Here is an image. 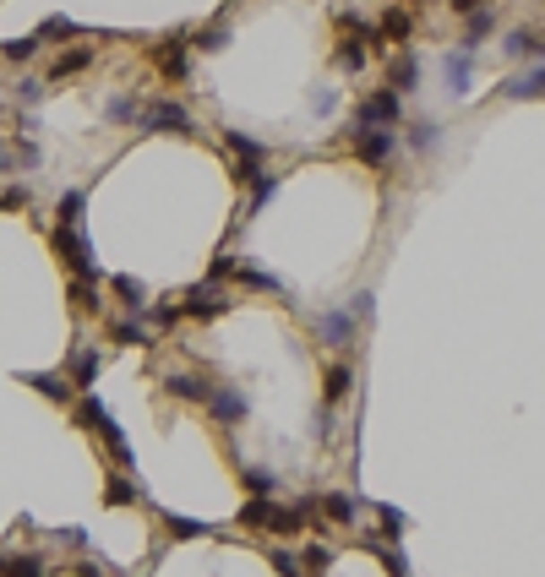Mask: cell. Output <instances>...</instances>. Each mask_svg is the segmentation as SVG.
Masks as SVG:
<instances>
[{
	"label": "cell",
	"instance_id": "836d02e7",
	"mask_svg": "<svg viewBox=\"0 0 545 577\" xmlns=\"http://www.w3.org/2000/svg\"><path fill=\"white\" fill-rule=\"evenodd\" d=\"M131 115H136V99H115L109 104V120H131Z\"/></svg>",
	"mask_w": 545,
	"mask_h": 577
},
{
	"label": "cell",
	"instance_id": "d590c367",
	"mask_svg": "<svg viewBox=\"0 0 545 577\" xmlns=\"http://www.w3.org/2000/svg\"><path fill=\"white\" fill-rule=\"evenodd\" d=\"M311 109H316V115H327V109H338V93H333V88H327V93H316V99H311Z\"/></svg>",
	"mask_w": 545,
	"mask_h": 577
},
{
	"label": "cell",
	"instance_id": "e0dca14e",
	"mask_svg": "<svg viewBox=\"0 0 545 577\" xmlns=\"http://www.w3.org/2000/svg\"><path fill=\"white\" fill-rule=\"evenodd\" d=\"M491 28H497V12H486V6H480V12H469V33H463V49H480V39H486Z\"/></svg>",
	"mask_w": 545,
	"mask_h": 577
},
{
	"label": "cell",
	"instance_id": "cb8c5ba5",
	"mask_svg": "<svg viewBox=\"0 0 545 577\" xmlns=\"http://www.w3.org/2000/svg\"><path fill=\"white\" fill-rule=\"evenodd\" d=\"M82 65H93V49H72V55H60V60H55V77H72V71H82Z\"/></svg>",
	"mask_w": 545,
	"mask_h": 577
},
{
	"label": "cell",
	"instance_id": "4316f807",
	"mask_svg": "<svg viewBox=\"0 0 545 577\" xmlns=\"http://www.w3.org/2000/svg\"><path fill=\"white\" fill-rule=\"evenodd\" d=\"M267 561L279 566V577H306V572H300V555H295V550H267Z\"/></svg>",
	"mask_w": 545,
	"mask_h": 577
},
{
	"label": "cell",
	"instance_id": "484cf974",
	"mask_svg": "<svg viewBox=\"0 0 545 577\" xmlns=\"http://www.w3.org/2000/svg\"><path fill=\"white\" fill-rule=\"evenodd\" d=\"M33 387H44V398H55V403H65L72 398V382H60V376H28Z\"/></svg>",
	"mask_w": 545,
	"mask_h": 577
},
{
	"label": "cell",
	"instance_id": "7a4b0ae2",
	"mask_svg": "<svg viewBox=\"0 0 545 577\" xmlns=\"http://www.w3.org/2000/svg\"><path fill=\"white\" fill-rule=\"evenodd\" d=\"M143 125H148V131H175V136H191V131H196L191 115H186L180 104H169V99H148V104H143Z\"/></svg>",
	"mask_w": 545,
	"mask_h": 577
},
{
	"label": "cell",
	"instance_id": "d6a6232c",
	"mask_svg": "<svg viewBox=\"0 0 545 577\" xmlns=\"http://www.w3.org/2000/svg\"><path fill=\"white\" fill-rule=\"evenodd\" d=\"M6 55H12V60H33V55H39V39H12Z\"/></svg>",
	"mask_w": 545,
	"mask_h": 577
},
{
	"label": "cell",
	"instance_id": "4fadbf2b",
	"mask_svg": "<svg viewBox=\"0 0 545 577\" xmlns=\"http://www.w3.org/2000/svg\"><path fill=\"white\" fill-rule=\"evenodd\" d=\"M316 332H322V343H333V349H338V343H350V338H355V316L327 311V316L316 322Z\"/></svg>",
	"mask_w": 545,
	"mask_h": 577
},
{
	"label": "cell",
	"instance_id": "f1b7e54d",
	"mask_svg": "<svg viewBox=\"0 0 545 577\" xmlns=\"http://www.w3.org/2000/svg\"><path fill=\"white\" fill-rule=\"evenodd\" d=\"M12 577H49V566L39 555H22V561H12Z\"/></svg>",
	"mask_w": 545,
	"mask_h": 577
},
{
	"label": "cell",
	"instance_id": "ba28073f",
	"mask_svg": "<svg viewBox=\"0 0 545 577\" xmlns=\"http://www.w3.org/2000/svg\"><path fill=\"white\" fill-rule=\"evenodd\" d=\"M502 55H507V60H545V39L529 33V28H513V33L502 39Z\"/></svg>",
	"mask_w": 545,
	"mask_h": 577
},
{
	"label": "cell",
	"instance_id": "1f68e13d",
	"mask_svg": "<svg viewBox=\"0 0 545 577\" xmlns=\"http://www.w3.org/2000/svg\"><path fill=\"white\" fill-rule=\"evenodd\" d=\"M376 512H382V534L398 539V534H403V512H398V507H376Z\"/></svg>",
	"mask_w": 545,
	"mask_h": 577
},
{
	"label": "cell",
	"instance_id": "5bb4252c",
	"mask_svg": "<svg viewBox=\"0 0 545 577\" xmlns=\"http://www.w3.org/2000/svg\"><path fill=\"white\" fill-rule=\"evenodd\" d=\"M224 44H229V22H224V17H219V22H208V28H196V33H191V49H202V55H219Z\"/></svg>",
	"mask_w": 545,
	"mask_h": 577
},
{
	"label": "cell",
	"instance_id": "e575fe53",
	"mask_svg": "<svg viewBox=\"0 0 545 577\" xmlns=\"http://www.w3.org/2000/svg\"><path fill=\"white\" fill-rule=\"evenodd\" d=\"M55 33H77V28H72V22H65V17H49V22H44V33H39V39H55Z\"/></svg>",
	"mask_w": 545,
	"mask_h": 577
},
{
	"label": "cell",
	"instance_id": "2e32d148",
	"mask_svg": "<svg viewBox=\"0 0 545 577\" xmlns=\"http://www.w3.org/2000/svg\"><path fill=\"white\" fill-rule=\"evenodd\" d=\"M164 387H169V392H175L180 403H208V392H213V387L202 382V376H169Z\"/></svg>",
	"mask_w": 545,
	"mask_h": 577
},
{
	"label": "cell",
	"instance_id": "d4e9b609",
	"mask_svg": "<svg viewBox=\"0 0 545 577\" xmlns=\"http://www.w3.org/2000/svg\"><path fill=\"white\" fill-rule=\"evenodd\" d=\"M109 288L131 300V311H148V306H143V283H136V278H109Z\"/></svg>",
	"mask_w": 545,
	"mask_h": 577
},
{
	"label": "cell",
	"instance_id": "7c38bea8",
	"mask_svg": "<svg viewBox=\"0 0 545 577\" xmlns=\"http://www.w3.org/2000/svg\"><path fill=\"white\" fill-rule=\"evenodd\" d=\"M415 82H420V60L403 49V55H398L393 65H387V88H393V93H409Z\"/></svg>",
	"mask_w": 545,
	"mask_h": 577
},
{
	"label": "cell",
	"instance_id": "4dcf8cb0",
	"mask_svg": "<svg viewBox=\"0 0 545 577\" xmlns=\"http://www.w3.org/2000/svg\"><path fill=\"white\" fill-rule=\"evenodd\" d=\"M99 419H104V403L88 392V398H82V409H77V425H99Z\"/></svg>",
	"mask_w": 545,
	"mask_h": 577
},
{
	"label": "cell",
	"instance_id": "52a82bcc",
	"mask_svg": "<svg viewBox=\"0 0 545 577\" xmlns=\"http://www.w3.org/2000/svg\"><path fill=\"white\" fill-rule=\"evenodd\" d=\"M442 77H447V93H453V99H463V93H469V77H474V49L447 55V60H442Z\"/></svg>",
	"mask_w": 545,
	"mask_h": 577
},
{
	"label": "cell",
	"instance_id": "8d00e7d4",
	"mask_svg": "<svg viewBox=\"0 0 545 577\" xmlns=\"http://www.w3.org/2000/svg\"><path fill=\"white\" fill-rule=\"evenodd\" d=\"M350 316H355V322H366V316H371V295H355V306H350Z\"/></svg>",
	"mask_w": 545,
	"mask_h": 577
},
{
	"label": "cell",
	"instance_id": "277c9868",
	"mask_svg": "<svg viewBox=\"0 0 545 577\" xmlns=\"http://www.w3.org/2000/svg\"><path fill=\"white\" fill-rule=\"evenodd\" d=\"M208 414H213L219 425H240V419L251 414V403H246V392H235V387H213V392H208Z\"/></svg>",
	"mask_w": 545,
	"mask_h": 577
},
{
	"label": "cell",
	"instance_id": "44dd1931",
	"mask_svg": "<svg viewBox=\"0 0 545 577\" xmlns=\"http://www.w3.org/2000/svg\"><path fill=\"white\" fill-rule=\"evenodd\" d=\"M333 561H338V550H333V545H311V550L300 555V572H316V577H322Z\"/></svg>",
	"mask_w": 545,
	"mask_h": 577
},
{
	"label": "cell",
	"instance_id": "9c48e42d",
	"mask_svg": "<svg viewBox=\"0 0 545 577\" xmlns=\"http://www.w3.org/2000/svg\"><path fill=\"white\" fill-rule=\"evenodd\" d=\"M186 55H191V44L186 39H164V44H153V60H159V71L164 77H186Z\"/></svg>",
	"mask_w": 545,
	"mask_h": 577
},
{
	"label": "cell",
	"instance_id": "603a6c76",
	"mask_svg": "<svg viewBox=\"0 0 545 577\" xmlns=\"http://www.w3.org/2000/svg\"><path fill=\"white\" fill-rule=\"evenodd\" d=\"M104 501H109V507H131V501H136V485H131V479H109V485H104Z\"/></svg>",
	"mask_w": 545,
	"mask_h": 577
},
{
	"label": "cell",
	"instance_id": "7402d4cb",
	"mask_svg": "<svg viewBox=\"0 0 545 577\" xmlns=\"http://www.w3.org/2000/svg\"><path fill=\"white\" fill-rule=\"evenodd\" d=\"M338 65H344V71H360V65H366V44H360V39H344V44H338Z\"/></svg>",
	"mask_w": 545,
	"mask_h": 577
},
{
	"label": "cell",
	"instance_id": "f546056e",
	"mask_svg": "<svg viewBox=\"0 0 545 577\" xmlns=\"http://www.w3.org/2000/svg\"><path fill=\"white\" fill-rule=\"evenodd\" d=\"M409 148L431 153V148H437V125H415V131H409Z\"/></svg>",
	"mask_w": 545,
	"mask_h": 577
},
{
	"label": "cell",
	"instance_id": "5b68a950",
	"mask_svg": "<svg viewBox=\"0 0 545 577\" xmlns=\"http://www.w3.org/2000/svg\"><path fill=\"white\" fill-rule=\"evenodd\" d=\"M393 120H398V93L393 88H376L355 115V125H393Z\"/></svg>",
	"mask_w": 545,
	"mask_h": 577
},
{
	"label": "cell",
	"instance_id": "3957f363",
	"mask_svg": "<svg viewBox=\"0 0 545 577\" xmlns=\"http://www.w3.org/2000/svg\"><path fill=\"white\" fill-rule=\"evenodd\" d=\"M355 159L371 164V169H382V164L393 159V131H382V125H355Z\"/></svg>",
	"mask_w": 545,
	"mask_h": 577
},
{
	"label": "cell",
	"instance_id": "83f0119b",
	"mask_svg": "<svg viewBox=\"0 0 545 577\" xmlns=\"http://www.w3.org/2000/svg\"><path fill=\"white\" fill-rule=\"evenodd\" d=\"M169 534H175V539H191V534L202 539V534H213V529H208V523H191V518H169Z\"/></svg>",
	"mask_w": 545,
	"mask_h": 577
},
{
	"label": "cell",
	"instance_id": "8992f818",
	"mask_svg": "<svg viewBox=\"0 0 545 577\" xmlns=\"http://www.w3.org/2000/svg\"><path fill=\"white\" fill-rule=\"evenodd\" d=\"M502 99H545V60L534 71H513V77H502Z\"/></svg>",
	"mask_w": 545,
	"mask_h": 577
},
{
	"label": "cell",
	"instance_id": "d6986e66",
	"mask_svg": "<svg viewBox=\"0 0 545 577\" xmlns=\"http://www.w3.org/2000/svg\"><path fill=\"white\" fill-rule=\"evenodd\" d=\"M376 33H387V39H398V44H403L409 33H415V22H409V12H403V6H393V12L376 22Z\"/></svg>",
	"mask_w": 545,
	"mask_h": 577
},
{
	"label": "cell",
	"instance_id": "6da1fadb",
	"mask_svg": "<svg viewBox=\"0 0 545 577\" xmlns=\"http://www.w3.org/2000/svg\"><path fill=\"white\" fill-rule=\"evenodd\" d=\"M229 311V295L219 288V278H208V283H196L191 295L180 300V316H196V322H213V316H224Z\"/></svg>",
	"mask_w": 545,
	"mask_h": 577
},
{
	"label": "cell",
	"instance_id": "ac0fdd59",
	"mask_svg": "<svg viewBox=\"0 0 545 577\" xmlns=\"http://www.w3.org/2000/svg\"><path fill=\"white\" fill-rule=\"evenodd\" d=\"M72 376H77L82 392L93 387V376H99V354H93V349H77V354H72Z\"/></svg>",
	"mask_w": 545,
	"mask_h": 577
},
{
	"label": "cell",
	"instance_id": "8fae6325",
	"mask_svg": "<svg viewBox=\"0 0 545 577\" xmlns=\"http://www.w3.org/2000/svg\"><path fill=\"white\" fill-rule=\"evenodd\" d=\"M350 387H355V371L350 366H327L322 371V403H344Z\"/></svg>",
	"mask_w": 545,
	"mask_h": 577
},
{
	"label": "cell",
	"instance_id": "30bf717a",
	"mask_svg": "<svg viewBox=\"0 0 545 577\" xmlns=\"http://www.w3.org/2000/svg\"><path fill=\"white\" fill-rule=\"evenodd\" d=\"M316 518H322V529H327V523L350 529V523H355V495H322V501H316Z\"/></svg>",
	"mask_w": 545,
	"mask_h": 577
},
{
	"label": "cell",
	"instance_id": "ffe728a7",
	"mask_svg": "<svg viewBox=\"0 0 545 577\" xmlns=\"http://www.w3.org/2000/svg\"><path fill=\"white\" fill-rule=\"evenodd\" d=\"M240 479H246L251 495H272V490H279V474H272V469H240Z\"/></svg>",
	"mask_w": 545,
	"mask_h": 577
},
{
	"label": "cell",
	"instance_id": "9a60e30c",
	"mask_svg": "<svg viewBox=\"0 0 545 577\" xmlns=\"http://www.w3.org/2000/svg\"><path fill=\"white\" fill-rule=\"evenodd\" d=\"M272 507H279L272 495H251L246 507H240V523H246V529H272Z\"/></svg>",
	"mask_w": 545,
	"mask_h": 577
}]
</instances>
